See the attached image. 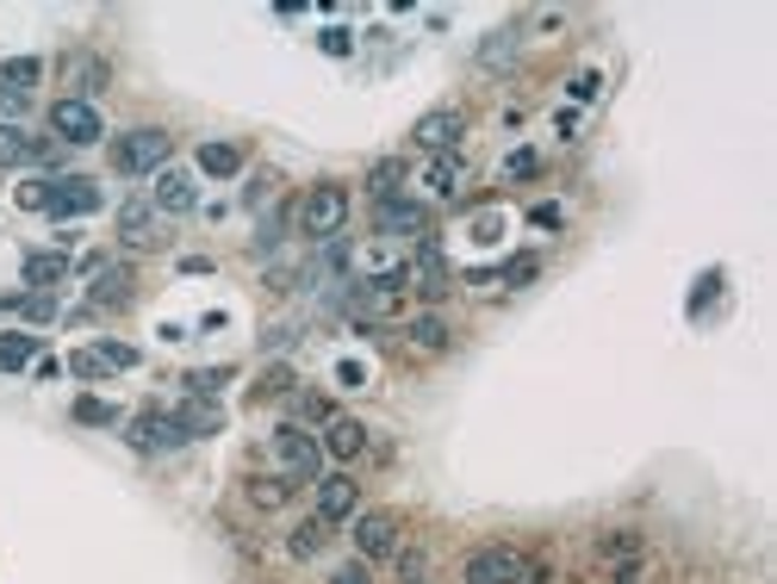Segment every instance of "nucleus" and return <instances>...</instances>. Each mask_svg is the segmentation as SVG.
Instances as JSON below:
<instances>
[{"label": "nucleus", "instance_id": "obj_1", "mask_svg": "<svg viewBox=\"0 0 777 584\" xmlns=\"http://www.w3.org/2000/svg\"><path fill=\"white\" fill-rule=\"evenodd\" d=\"M169 156H175V137L155 131V125L125 131L113 143V168H118V175H162V168H169Z\"/></svg>", "mask_w": 777, "mask_h": 584}, {"label": "nucleus", "instance_id": "obj_2", "mask_svg": "<svg viewBox=\"0 0 777 584\" xmlns=\"http://www.w3.org/2000/svg\"><path fill=\"white\" fill-rule=\"evenodd\" d=\"M343 224H349V187L324 180V187H311V194L299 199V231H305L311 243H330Z\"/></svg>", "mask_w": 777, "mask_h": 584}, {"label": "nucleus", "instance_id": "obj_3", "mask_svg": "<svg viewBox=\"0 0 777 584\" xmlns=\"http://www.w3.org/2000/svg\"><path fill=\"white\" fill-rule=\"evenodd\" d=\"M274 460H280V479H292V486H311L317 479V467H324V448H317V435H305L299 423H280L268 435Z\"/></svg>", "mask_w": 777, "mask_h": 584}, {"label": "nucleus", "instance_id": "obj_4", "mask_svg": "<svg viewBox=\"0 0 777 584\" xmlns=\"http://www.w3.org/2000/svg\"><path fill=\"white\" fill-rule=\"evenodd\" d=\"M125 442L137 454H175V448H187V429L175 423V410H143V417L125 423Z\"/></svg>", "mask_w": 777, "mask_h": 584}, {"label": "nucleus", "instance_id": "obj_5", "mask_svg": "<svg viewBox=\"0 0 777 584\" xmlns=\"http://www.w3.org/2000/svg\"><path fill=\"white\" fill-rule=\"evenodd\" d=\"M50 137H57V143H69V150H88V143H100V137H106V125H100V113L88 106V100L62 94L57 106H50Z\"/></svg>", "mask_w": 777, "mask_h": 584}, {"label": "nucleus", "instance_id": "obj_6", "mask_svg": "<svg viewBox=\"0 0 777 584\" xmlns=\"http://www.w3.org/2000/svg\"><path fill=\"white\" fill-rule=\"evenodd\" d=\"M405 287L417 292V299H442V292H454V268H448V255H442L436 236L417 243V255H410V268H405Z\"/></svg>", "mask_w": 777, "mask_h": 584}, {"label": "nucleus", "instance_id": "obj_7", "mask_svg": "<svg viewBox=\"0 0 777 584\" xmlns=\"http://www.w3.org/2000/svg\"><path fill=\"white\" fill-rule=\"evenodd\" d=\"M100 187L88 175H57V180H44V212H57V218H88L100 212Z\"/></svg>", "mask_w": 777, "mask_h": 584}, {"label": "nucleus", "instance_id": "obj_8", "mask_svg": "<svg viewBox=\"0 0 777 584\" xmlns=\"http://www.w3.org/2000/svg\"><path fill=\"white\" fill-rule=\"evenodd\" d=\"M355 553H361V560H392V553H398V516H392V510H361V516H355Z\"/></svg>", "mask_w": 777, "mask_h": 584}, {"label": "nucleus", "instance_id": "obj_9", "mask_svg": "<svg viewBox=\"0 0 777 584\" xmlns=\"http://www.w3.org/2000/svg\"><path fill=\"white\" fill-rule=\"evenodd\" d=\"M410 137H417V150H429V156H448L466 137V113L461 106H436V113H424L410 125Z\"/></svg>", "mask_w": 777, "mask_h": 584}, {"label": "nucleus", "instance_id": "obj_10", "mask_svg": "<svg viewBox=\"0 0 777 584\" xmlns=\"http://www.w3.org/2000/svg\"><path fill=\"white\" fill-rule=\"evenodd\" d=\"M529 579V560L517 547H479L466 560V584H523Z\"/></svg>", "mask_w": 777, "mask_h": 584}, {"label": "nucleus", "instance_id": "obj_11", "mask_svg": "<svg viewBox=\"0 0 777 584\" xmlns=\"http://www.w3.org/2000/svg\"><path fill=\"white\" fill-rule=\"evenodd\" d=\"M373 231L380 236H429V206L424 199H386V206H373Z\"/></svg>", "mask_w": 777, "mask_h": 584}, {"label": "nucleus", "instance_id": "obj_12", "mask_svg": "<svg viewBox=\"0 0 777 584\" xmlns=\"http://www.w3.org/2000/svg\"><path fill=\"white\" fill-rule=\"evenodd\" d=\"M131 292H137V273L125 268V261H106V268H94L88 305H94V312H118V305H131Z\"/></svg>", "mask_w": 777, "mask_h": 584}, {"label": "nucleus", "instance_id": "obj_13", "mask_svg": "<svg viewBox=\"0 0 777 584\" xmlns=\"http://www.w3.org/2000/svg\"><path fill=\"white\" fill-rule=\"evenodd\" d=\"M150 206L155 212H194L199 206V187H194V175H187V168H162V175H155V194H150Z\"/></svg>", "mask_w": 777, "mask_h": 584}, {"label": "nucleus", "instance_id": "obj_14", "mask_svg": "<svg viewBox=\"0 0 777 584\" xmlns=\"http://www.w3.org/2000/svg\"><path fill=\"white\" fill-rule=\"evenodd\" d=\"M62 75H69V100H88L94 106V94L113 81V69H106V57H94V50H81V57L62 62Z\"/></svg>", "mask_w": 777, "mask_h": 584}, {"label": "nucleus", "instance_id": "obj_15", "mask_svg": "<svg viewBox=\"0 0 777 584\" xmlns=\"http://www.w3.org/2000/svg\"><path fill=\"white\" fill-rule=\"evenodd\" d=\"M355 504H361V486H355L349 472L317 479V516H324V523H343V516H355Z\"/></svg>", "mask_w": 777, "mask_h": 584}, {"label": "nucleus", "instance_id": "obj_16", "mask_svg": "<svg viewBox=\"0 0 777 584\" xmlns=\"http://www.w3.org/2000/svg\"><path fill=\"white\" fill-rule=\"evenodd\" d=\"M317 448L336 454V460H361V454H368V429L355 423V417H330L324 435H317Z\"/></svg>", "mask_w": 777, "mask_h": 584}, {"label": "nucleus", "instance_id": "obj_17", "mask_svg": "<svg viewBox=\"0 0 777 584\" xmlns=\"http://www.w3.org/2000/svg\"><path fill=\"white\" fill-rule=\"evenodd\" d=\"M424 187H429L436 199H461V187H466V162H461V150H448V156H429Z\"/></svg>", "mask_w": 777, "mask_h": 584}, {"label": "nucleus", "instance_id": "obj_18", "mask_svg": "<svg viewBox=\"0 0 777 584\" xmlns=\"http://www.w3.org/2000/svg\"><path fill=\"white\" fill-rule=\"evenodd\" d=\"M118 231H125L131 249H150L155 243V206L150 199H125V206H118Z\"/></svg>", "mask_w": 777, "mask_h": 584}, {"label": "nucleus", "instance_id": "obj_19", "mask_svg": "<svg viewBox=\"0 0 777 584\" xmlns=\"http://www.w3.org/2000/svg\"><path fill=\"white\" fill-rule=\"evenodd\" d=\"M517 50H523V32H517V25H498V32L479 44V69H491V75H498V69H510V62H517Z\"/></svg>", "mask_w": 777, "mask_h": 584}, {"label": "nucleus", "instance_id": "obj_20", "mask_svg": "<svg viewBox=\"0 0 777 584\" xmlns=\"http://www.w3.org/2000/svg\"><path fill=\"white\" fill-rule=\"evenodd\" d=\"M324 547H330V523H324V516H305V523L287 535V553H292V560H317Z\"/></svg>", "mask_w": 777, "mask_h": 584}, {"label": "nucleus", "instance_id": "obj_21", "mask_svg": "<svg viewBox=\"0 0 777 584\" xmlns=\"http://www.w3.org/2000/svg\"><path fill=\"white\" fill-rule=\"evenodd\" d=\"M175 423L187 429V442H194V435H212V429H224V410H218L212 398H187V405L175 410Z\"/></svg>", "mask_w": 777, "mask_h": 584}, {"label": "nucleus", "instance_id": "obj_22", "mask_svg": "<svg viewBox=\"0 0 777 584\" xmlns=\"http://www.w3.org/2000/svg\"><path fill=\"white\" fill-rule=\"evenodd\" d=\"M57 280H69V255H50V249L25 255V287L50 292V287H57Z\"/></svg>", "mask_w": 777, "mask_h": 584}, {"label": "nucleus", "instance_id": "obj_23", "mask_svg": "<svg viewBox=\"0 0 777 584\" xmlns=\"http://www.w3.org/2000/svg\"><path fill=\"white\" fill-rule=\"evenodd\" d=\"M38 150V137L25 131V125H0V168H25Z\"/></svg>", "mask_w": 777, "mask_h": 584}, {"label": "nucleus", "instance_id": "obj_24", "mask_svg": "<svg viewBox=\"0 0 777 584\" xmlns=\"http://www.w3.org/2000/svg\"><path fill=\"white\" fill-rule=\"evenodd\" d=\"M38 361V336H25V330H7L0 336V373H20Z\"/></svg>", "mask_w": 777, "mask_h": 584}, {"label": "nucleus", "instance_id": "obj_25", "mask_svg": "<svg viewBox=\"0 0 777 584\" xmlns=\"http://www.w3.org/2000/svg\"><path fill=\"white\" fill-rule=\"evenodd\" d=\"M410 349H424V354H442L448 349V324L436 312H424V317H410Z\"/></svg>", "mask_w": 777, "mask_h": 584}, {"label": "nucleus", "instance_id": "obj_26", "mask_svg": "<svg viewBox=\"0 0 777 584\" xmlns=\"http://www.w3.org/2000/svg\"><path fill=\"white\" fill-rule=\"evenodd\" d=\"M199 168L218 175V180H231L236 168H243V150H236V143H199Z\"/></svg>", "mask_w": 777, "mask_h": 584}, {"label": "nucleus", "instance_id": "obj_27", "mask_svg": "<svg viewBox=\"0 0 777 584\" xmlns=\"http://www.w3.org/2000/svg\"><path fill=\"white\" fill-rule=\"evenodd\" d=\"M398 180H405V162H398V156L373 162V175H368V194H373V206H386V199H398Z\"/></svg>", "mask_w": 777, "mask_h": 584}, {"label": "nucleus", "instance_id": "obj_28", "mask_svg": "<svg viewBox=\"0 0 777 584\" xmlns=\"http://www.w3.org/2000/svg\"><path fill=\"white\" fill-rule=\"evenodd\" d=\"M38 75H44L38 57H13L7 69H0V81H7V87H20V94H32V87H38Z\"/></svg>", "mask_w": 777, "mask_h": 584}, {"label": "nucleus", "instance_id": "obj_29", "mask_svg": "<svg viewBox=\"0 0 777 584\" xmlns=\"http://www.w3.org/2000/svg\"><path fill=\"white\" fill-rule=\"evenodd\" d=\"M250 498H255L262 510H280V504L292 498V479H250Z\"/></svg>", "mask_w": 777, "mask_h": 584}, {"label": "nucleus", "instance_id": "obj_30", "mask_svg": "<svg viewBox=\"0 0 777 584\" xmlns=\"http://www.w3.org/2000/svg\"><path fill=\"white\" fill-rule=\"evenodd\" d=\"M69 373H76V379H106L113 367H106V354H100V342H94V349H76V354H69Z\"/></svg>", "mask_w": 777, "mask_h": 584}, {"label": "nucleus", "instance_id": "obj_31", "mask_svg": "<svg viewBox=\"0 0 777 584\" xmlns=\"http://www.w3.org/2000/svg\"><path fill=\"white\" fill-rule=\"evenodd\" d=\"M0 305H13V312H25L32 324H44V317H57V299H50V292H25V299H0Z\"/></svg>", "mask_w": 777, "mask_h": 584}, {"label": "nucleus", "instance_id": "obj_32", "mask_svg": "<svg viewBox=\"0 0 777 584\" xmlns=\"http://www.w3.org/2000/svg\"><path fill=\"white\" fill-rule=\"evenodd\" d=\"M598 553H603V560H635V553H641V541H635L628 528H610V535L598 541Z\"/></svg>", "mask_w": 777, "mask_h": 584}, {"label": "nucleus", "instance_id": "obj_33", "mask_svg": "<svg viewBox=\"0 0 777 584\" xmlns=\"http://www.w3.org/2000/svg\"><path fill=\"white\" fill-rule=\"evenodd\" d=\"M25 113H32V94H20V87L0 81V125H20Z\"/></svg>", "mask_w": 777, "mask_h": 584}, {"label": "nucleus", "instance_id": "obj_34", "mask_svg": "<svg viewBox=\"0 0 777 584\" xmlns=\"http://www.w3.org/2000/svg\"><path fill=\"white\" fill-rule=\"evenodd\" d=\"M498 280H505V287H523V280H535V255H517V261H505V268L491 273V287H498Z\"/></svg>", "mask_w": 777, "mask_h": 584}, {"label": "nucleus", "instance_id": "obj_35", "mask_svg": "<svg viewBox=\"0 0 777 584\" xmlns=\"http://www.w3.org/2000/svg\"><path fill=\"white\" fill-rule=\"evenodd\" d=\"M224 379H231V373L224 367H206V373H187V392H194V398H212L218 386H224Z\"/></svg>", "mask_w": 777, "mask_h": 584}, {"label": "nucleus", "instance_id": "obj_36", "mask_svg": "<svg viewBox=\"0 0 777 584\" xmlns=\"http://www.w3.org/2000/svg\"><path fill=\"white\" fill-rule=\"evenodd\" d=\"M392 560H398V579H405V584L429 579V553H392Z\"/></svg>", "mask_w": 777, "mask_h": 584}, {"label": "nucleus", "instance_id": "obj_37", "mask_svg": "<svg viewBox=\"0 0 777 584\" xmlns=\"http://www.w3.org/2000/svg\"><path fill=\"white\" fill-rule=\"evenodd\" d=\"M76 417H81V423H118V410L100 405V398H76Z\"/></svg>", "mask_w": 777, "mask_h": 584}, {"label": "nucleus", "instance_id": "obj_38", "mask_svg": "<svg viewBox=\"0 0 777 584\" xmlns=\"http://www.w3.org/2000/svg\"><path fill=\"white\" fill-rule=\"evenodd\" d=\"M292 386H299V379H292L287 367H268V373H262V398H287Z\"/></svg>", "mask_w": 777, "mask_h": 584}, {"label": "nucleus", "instance_id": "obj_39", "mask_svg": "<svg viewBox=\"0 0 777 584\" xmlns=\"http://www.w3.org/2000/svg\"><path fill=\"white\" fill-rule=\"evenodd\" d=\"M330 584H373V572H368V560H349L330 572Z\"/></svg>", "mask_w": 777, "mask_h": 584}, {"label": "nucleus", "instance_id": "obj_40", "mask_svg": "<svg viewBox=\"0 0 777 584\" xmlns=\"http://www.w3.org/2000/svg\"><path fill=\"white\" fill-rule=\"evenodd\" d=\"M535 168H542V162H535V150H517V156L505 162V175H510V180H529Z\"/></svg>", "mask_w": 777, "mask_h": 584}, {"label": "nucleus", "instance_id": "obj_41", "mask_svg": "<svg viewBox=\"0 0 777 584\" xmlns=\"http://www.w3.org/2000/svg\"><path fill=\"white\" fill-rule=\"evenodd\" d=\"M299 410H305V417H317V423H330V417H336L330 398H317V392H305V398H299Z\"/></svg>", "mask_w": 777, "mask_h": 584}, {"label": "nucleus", "instance_id": "obj_42", "mask_svg": "<svg viewBox=\"0 0 777 584\" xmlns=\"http://www.w3.org/2000/svg\"><path fill=\"white\" fill-rule=\"evenodd\" d=\"M280 224H287V218H262V236H255V249H262V255L280 243Z\"/></svg>", "mask_w": 777, "mask_h": 584}, {"label": "nucleus", "instance_id": "obj_43", "mask_svg": "<svg viewBox=\"0 0 777 584\" xmlns=\"http://www.w3.org/2000/svg\"><path fill=\"white\" fill-rule=\"evenodd\" d=\"M20 206H25V212H44V180H32V187H20Z\"/></svg>", "mask_w": 777, "mask_h": 584}, {"label": "nucleus", "instance_id": "obj_44", "mask_svg": "<svg viewBox=\"0 0 777 584\" xmlns=\"http://www.w3.org/2000/svg\"><path fill=\"white\" fill-rule=\"evenodd\" d=\"M324 50H330V57H349V32H324Z\"/></svg>", "mask_w": 777, "mask_h": 584}, {"label": "nucleus", "instance_id": "obj_45", "mask_svg": "<svg viewBox=\"0 0 777 584\" xmlns=\"http://www.w3.org/2000/svg\"><path fill=\"white\" fill-rule=\"evenodd\" d=\"M572 100H598V75H579V81H572Z\"/></svg>", "mask_w": 777, "mask_h": 584}, {"label": "nucleus", "instance_id": "obj_46", "mask_svg": "<svg viewBox=\"0 0 777 584\" xmlns=\"http://www.w3.org/2000/svg\"><path fill=\"white\" fill-rule=\"evenodd\" d=\"M268 194H274V175H255V187H250V206H262Z\"/></svg>", "mask_w": 777, "mask_h": 584}]
</instances>
